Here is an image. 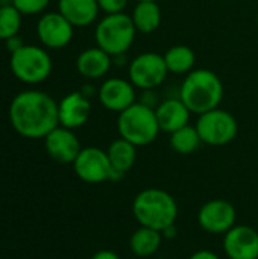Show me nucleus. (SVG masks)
Masks as SVG:
<instances>
[{
	"label": "nucleus",
	"mask_w": 258,
	"mask_h": 259,
	"mask_svg": "<svg viewBox=\"0 0 258 259\" xmlns=\"http://www.w3.org/2000/svg\"><path fill=\"white\" fill-rule=\"evenodd\" d=\"M76 176L87 184H103L111 178V162L106 150L99 147H82L73 162Z\"/></svg>",
	"instance_id": "10"
},
{
	"label": "nucleus",
	"mask_w": 258,
	"mask_h": 259,
	"mask_svg": "<svg viewBox=\"0 0 258 259\" xmlns=\"http://www.w3.org/2000/svg\"><path fill=\"white\" fill-rule=\"evenodd\" d=\"M129 0H97L100 11L105 14H116V12H123Z\"/></svg>",
	"instance_id": "26"
},
{
	"label": "nucleus",
	"mask_w": 258,
	"mask_h": 259,
	"mask_svg": "<svg viewBox=\"0 0 258 259\" xmlns=\"http://www.w3.org/2000/svg\"><path fill=\"white\" fill-rule=\"evenodd\" d=\"M50 0H12V5L21 12V15H36L44 12Z\"/></svg>",
	"instance_id": "25"
},
{
	"label": "nucleus",
	"mask_w": 258,
	"mask_h": 259,
	"mask_svg": "<svg viewBox=\"0 0 258 259\" xmlns=\"http://www.w3.org/2000/svg\"><path fill=\"white\" fill-rule=\"evenodd\" d=\"M189 259H220L217 253H214L213 250H208V249H201V250H196L195 253L190 255Z\"/></svg>",
	"instance_id": "28"
},
{
	"label": "nucleus",
	"mask_w": 258,
	"mask_h": 259,
	"mask_svg": "<svg viewBox=\"0 0 258 259\" xmlns=\"http://www.w3.org/2000/svg\"><path fill=\"white\" fill-rule=\"evenodd\" d=\"M196 131L204 144L225 146L237 137L239 124L231 112L216 108L199 115Z\"/></svg>",
	"instance_id": "7"
},
{
	"label": "nucleus",
	"mask_w": 258,
	"mask_h": 259,
	"mask_svg": "<svg viewBox=\"0 0 258 259\" xmlns=\"http://www.w3.org/2000/svg\"><path fill=\"white\" fill-rule=\"evenodd\" d=\"M113 65V56L100 47H88L76 58V70L85 79H100L106 76Z\"/></svg>",
	"instance_id": "17"
},
{
	"label": "nucleus",
	"mask_w": 258,
	"mask_h": 259,
	"mask_svg": "<svg viewBox=\"0 0 258 259\" xmlns=\"http://www.w3.org/2000/svg\"><path fill=\"white\" fill-rule=\"evenodd\" d=\"M257 24H258V15H257Z\"/></svg>",
	"instance_id": "33"
},
{
	"label": "nucleus",
	"mask_w": 258,
	"mask_h": 259,
	"mask_svg": "<svg viewBox=\"0 0 258 259\" xmlns=\"http://www.w3.org/2000/svg\"><path fill=\"white\" fill-rule=\"evenodd\" d=\"M224 252L228 259H258V229L236 225L224 235Z\"/></svg>",
	"instance_id": "12"
},
{
	"label": "nucleus",
	"mask_w": 258,
	"mask_h": 259,
	"mask_svg": "<svg viewBox=\"0 0 258 259\" xmlns=\"http://www.w3.org/2000/svg\"><path fill=\"white\" fill-rule=\"evenodd\" d=\"M91 114V102L85 97L81 91H73L64 96L58 102V117L59 126L67 129H78L82 127Z\"/></svg>",
	"instance_id": "15"
},
{
	"label": "nucleus",
	"mask_w": 258,
	"mask_h": 259,
	"mask_svg": "<svg viewBox=\"0 0 258 259\" xmlns=\"http://www.w3.org/2000/svg\"><path fill=\"white\" fill-rule=\"evenodd\" d=\"M12 5V0H0V6H9Z\"/></svg>",
	"instance_id": "31"
},
{
	"label": "nucleus",
	"mask_w": 258,
	"mask_h": 259,
	"mask_svg": "<svg viewBox=\"0 0 258 259\" xmlns=\"http://www.w3.org/2000/svg\"><path fill=\"white\" fill-rule=\"evenodd\" d=\"M137 35V29L132 23L131 15L125 12L106 14L94 29L96 46L105 50L113 58L125 55Z\"/></svg>",
	"instance_id": "5"
},
{
	"label": "nucleus",
	"mask_w": 258,
	"mask_h": 259,
	"mask_svg": "<svg viewBox=\"0 0 258 259\" xmlns=\"http://www.w3.org/2000/svg\"><path fill=\"white\" fill-rule=\"evenodd\" d=\"M106 153H108L113 170L122 175H126L137 161V146H134L132 143L123 138L114 140L108 146Z\"/></svg>",
	"instance_id": "19"
},
{
	"label": "nucleus",
	"mask_w": 258,
	"mask_h": 259,
	"mask_svg": "<svg viewBox=\"0 0 258 259\" xmlns=\"http://www.w3.org/2000/svg\"><path fill=\"white\" fill-rule=\"evenodd\" d=\"M135 90L137 88L131 83V80L109 77L99 87L97 97L105 109L120 114L135 103Z\"/></svg>",
	"instance_id": "13"
},
{
	"label": "nucleus",
	"mask_w": 258,
	"mask_h": 259,
	"mask_svg": "<svg viewBox=\"0 0 258 259\" xmlns=\"http://www.w3.org/2000/svg\"><path fill=\"white\" fill-rule=\"evenodd\" d=\"M137 2H157V0H137Z\"/></svg>",
	"instance_id": "32"
},
{
	"label": "nucleus",
	"mask_w": 258,
	"mask_h": 259,
	"mask_svg": "<svg viewBox=\"0 0 258 259\" xmlns=\"http://www.w3.org/2000/svg\"><path fill=\"white\" fill-rule=\"evenodd\" d=\"M179 99L190 109L192 114H204L219 108L224 99V85L220 77L207 68H196L186 74Z\"/></svg>",
	"instance_id": "2"
},
{
	"label": "nucleus",
	"mask_w": 258,
	"mask_h": 259,
	"mask_svg": "<svg viewBox=\"0 0 258 259\" xmlns=\"http://www.w3.org/2000/svg\"><path fill=\"white\" fill-rule=\"evenodd\" d=\"M161 235H163V238H167V240L173 238V237L176 235V226H175V225H172V226L166 228V229L161 232Z\"/></svg>",
	"instance_id": "30"
},
{
	"label": "nucleus",
	"mask_w": 258,
	"mask_h": 259,
	"mask_svg": "<svg viewBox=\"0 0 258 259\" xmlns=\"http://www.w3.org/2000/svg\"><path fill=\"white\" fill-rule=\"evenodd\" d=\"M117 132L120 138L132 143L137 147L154 143L160 134L155 108H151L141 102H135L119 114Z\"/></svg>",
	"instance_id": "4"
},
{
	"label": "nucleus",
	"mask_w": 258,
	"mask_h": 259,
	"mask_svg": "<svg viewBox=\"0 0 258 259\" xmlns=\"http://www.w3.org/2000/svg\"><path fill=\"white\" fill-rule=\"evenodd\" d=\"M9 68L14 77L20 82L36 85L49 79L53 70V62L46 47L24 44L11 53Z\"/></svg>",
	"instance_id": "6"
},
{
	"label": "nucleus",
	"mask_w": 258,
	"mask_h": 259,
	"mask_svg": "<svg viewBox=\"0 0 258 259\" xmlns=\"http://www.w3.org/2000/svg\"><path fill=\"white\" fill-rule=\"evenodd\" d=\"M202 144L196 126H184L170 134V146L179 155H190L199 149Z\"/></svg>",
	"instance_id": "23"
},
{
	"label": "nucleus",
	"mask_w": 258,
	"mask_h": 259,
	"mask_svg": "<svg viewBox=\"0 0 258 259\" xmlns=\"http://www.w3.org/2000/svg\"><path fill=\"white\" fill-rule=\"evenodd\" d=\"M75 26L61 12H44L36 23V36L47 50H59L73 39Z\"/></svg>",
	"instance_id": "9"
},
{
	"label": "nucleus",
	"mask_w": 258,
	"mask_h": 259,
	"mask_svg": "<svg viewBox=\"0 0 258 259\" xmlns=\"http://www.w3.org/2000/svg\"><path fill=\"white\" fill-rule=\"evenodd\" d=\"M131 18L137 32L152 33L161 24V8L157 2H137Z\"/></svg>",
	"instance_id": "21"
},
{
	"label": "nucleus",
	"mask_w": 258,
	"mask_h": 259,
	"mask_svg": "<svg viewBox=\"0 0 258 259\" xmlns=\"http://www.w3.org/2000/svg\"><path fill=\"white\" fill-rule=\"evenodd\" d=\"M157 120L160 131L166 134H172L184 126L189 124L190 120V109L184 105V102L178 99H166L158 103L155 108Z\"/></svg>",
	"instance_id": "16"
},
{
	"label": "nucleus",
	"mask_w": 258,
	"mask_h": 259,
	"mask_svg": "<svg viewBox=\"0 0 258 259\" xmlns=\"http://www.w3.org/2000/svg\"><path fill=\"white\" fill-rule=\"evenodd\" d=\"M131 83L143 91L158 88L167 77L169 70L164 56L155 52H144L135 56L129 64Z\"/></svg>",
	"instance_id": "8"
},
{
	"label": "nucleus",
	"mask_w": 258,
	"mask_h": 259,
	"mask_svg": "<svg viewBox=\"0 0 258 259\" xmlns=\"http://www.w3.org/2000/svg\"><path fill=\"white\" fill-rule=\"evenodd\" d=\"M12 129L29 140H44L59 126L58 102L40 90H24L15 94L8 108Z\"/></svg>",
	"instance_id": "1"
},
{
	"label": "nucleus",
	"mask_w": 258,
	"mask_h": 259,
	"mask_svg": "<svg viewBox=\"0 0 258 259\" xmlns=\"http://www.w3.org/2000/svg\"><path fill=\"white\" fill-rule=\"evenodd\" d=\"M44 147L47 155L58 164H73L82 150L76 134L64 126H56L44 138Z\"/></svg>",
	"instance_id": "14"
},
{
	"label": "nucleus",
	"mask_w": 258,
	"mask_h": 259,
	"mask_svg": "<svg viewBox=\"0 0 258 259\" xmlns=\"http://www.w3.org/2000/svg\"><path fill=\"white\" fill-rule=\"evenodd\" d=\"M21 12L14 6H0V39L6 41L11 36L18 35L21 29Z\"/></svg>",
	"instance_id": "24"
},
{
	"label": "nucleus",
	"mask_w": 258,
	"mask_h": 259,
	"mask_svg": "<svg viewBox=\"0 0 258 259\" xmlns=\"http://www.w3.org/2000/svg\"><path fill=\"white\" fill-rule=\"evenodd\" d=\"M97 0H58V12H61L75 27H87L97 20Z\"/></svg>",
	"instance_id": "18"
},
{
	"label": "nucleus",
	"mask_w": 258,
	"mask_h": 259,
	"mask_svg": "<svg viewBox=\"0 0 258 259\" xmlns=\"http://www.w3.org/2000/svg\"><path fill=\"white\" fill-rule=\"evenodd\" d=\"M163 243L160 231L140 226L129 238V249L138 258H149L158 252Z\"/></svg>",
	"instance_id": "20"
},
{
	"label": "nucleus",
	"mask_w": 258,
	"mask_h": 259,
	"mask_svg": "<svg viewBox=\"0 0 258 259\" xmlns=\"http://www.w3.org/2000/svg\"><path fill=\"white\" fill-rule=\"evenodd\" d=\"M163 56H164L169 73L189 74L192 70H195L193 67L196 62V55L189 46H184V44L173 46Z\"/></svg>",
	"instance_id": "22"
},
{
	"label": "nucleus",
	"mask_w": 258,
	"mask_h": 259,
	"mask_svg": "<svg viewBox=\"0 0 258 259\" xmlns=\"http://www.w3.org/2000/svg\"><path fill=\"white\" fill-rule=\"evenodd\" d=\"M132 215L140 226L163 232L175 225L178 203L175 197L161 188H146L132 200Z\"/></svg>",
	"instance_id": "3"
},
{
	"label": "nucleus",
	"mask_w": 258,
	"mask_h": 259,
	"mask_svg": "<svg viewBox=\"0 0 258 259\" xmlns=\"http://www.w3.org/2000/svg\"><path fill=\"white\" fill-rule=\"evenodd\" d=\"M257 229H258V225H257Z\"/></svg>",
	"instance_id": "34"
},
{
	"label": "nucleus",
	"mask_w": 258,
	"mask_h": 259,
	"mask_svg": "<svg viewBox=\"0 0 258 259\" xmlns=\"http://www.w3.org/2000/svg\"><path fill=\"white\" fill-rule=\"evenodd\" d=\"M5 44H6V49L9 50V53H14L15 50H18L20 47H23L24 46V42H23V39L18 36V35H15V36H11V38H8L6 41H5Z\"/></svg>",
	"instance_id": "27"
},
{
	"label": "nucleus",
	"mask_w": 258,
	"mask_h": 259,
	"mask_svg": "<svg viewBox=\"0 0 258 259\" xmlns=\"http://www.w3.org/2000/svg\"><path fill=\"white\" fill-rule=\"evenodd\" d=\"M237 212L231 202L224 199H213L204 203L198 212L199 226L213 235L227 234L231 228L236 226Z\"/></svg>",
	"instance_id": "11"
},
{
	"label": "nucleus",
	"mask_w": 258,
	"mask_h": 259,
	"mask_svg": "<svg viewBox=\"0 0 258 259\" xmlns=\"http://www.w3.org/2000/svg\"><path fill=\"white\" fill-rule=\"evenodd\" d=\"M91 259H120V256L116 253V252H113V250H109V249H102V250H99V252H96Z\"/></svg>",
	"instance_id": "29"
}]
</instances>
